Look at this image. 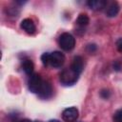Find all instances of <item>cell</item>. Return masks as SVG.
I'll return each mask as SVG.
<instances>
[{
  "instance_id": "cell-1",
  "label": "cell",
  "mask_w": 122,
  "mask_h": 122,
  "mask_svg": "<svg viewBox=\"0 0 122 122\" xmlns=\"http://www.w3.org/2000/svg\"><path fill=\"white\" fill-rule=\"evenodd\" d=\"M78 77H79V74L73 71L71 68L64 69L59 74V80L61 84L64 86H71L75 84L78 80Z\"/></svg>"
},
{
  "instance_id": "cell-2",
  "label": "cell",
  "mask_w": 122,
  "mask_h": 122,
  "mask_svg": "<svg viewBox=\"0 0 122 122\" xmlns=\"http://www.w3.org/2000/svg\"><path fill=\"white\" fill-rule=\"evenodd\" d=\"M59 46L62 50L69 51H71L75 46V38L69 32H63L58 39Z\"/></svg>"
},
{
  "instance_id": "cell-3",
  "label": "cell",
  "mask_w": 122,
  "mask_h": 122,
  "mask_svg": "<svg viewBox=\"0 0 122 122\" xmlns=\"http://www.w3.org/2000/svg\"><path fill=\"white\" fill-rule=\"evenodd\" d=\"M42 78L40 76V74L38 73H32L31 75H30V78L28 80V87L29 90L33 92V93H37L41 88L42 85Z\"/></svg>"
},
{
  "instance_id": "cell-4",
  "label": "cell",
  "mask_w": 122,
  "mask_h": 122,
  "mask_svg": "<svg viewBox=\"0 0 122 122\" xmlns=\"http://www.w3.org/2000/svg\"><path fill=\"white\" fill-rule=\"evenodd\" d=\"M65 62V56L61 51H53L50 53V63L49 65L53 68H60Z\"/></svg>"
},
{
  "instance_id": "cell-5",
  "label": "cell",
  "mask_w": 122,
  "mask_h": 122,
  "mask_svg": "<svg viewBox=\"0 0 122 122\" xmlns=\"http://www.w3.org/2000/svg\"><path fill=\"white\" fill-rule=\"evenodd\" d=\"M52 92L53 91H52L51 84L47 80H43L41 88L37 92V94L41 99H49L52 96Z\"/></svg>"
},
{
  "instance_id": "cell-6",
  "label": "cell",
  "mask_w": 122,
  "mask_h": 122,
  "mask_svg": "<svg viewBox=\"0 0 122 122\" xmlns=\"http://www.w3.org/2000/svg\"><path fill=\"white\" fill-rule=\"evenodd\" d=\"M79 112L75 107H70L63 111L62 118L65 122H74L78 118Z\"/></svg>"
},
{
  "instance_id": "cell-7",
  "label": "cell",
  "mask_w": 122,
  "mask_h": 122,
  "mask_svg": "<svg viewBox=\"0 0 122 122\" xmlns=\"http://www.w3.org/2000/svg\"><path fill=\"white\" fill-rule=\"evenodd\" d=\"M70 68L73 71H75L76 73H78L80 75V73L82 72V71L84 69V61H83V58L81 56H79V55L74 56Z\"/></svg>"
},
{
  "instance_id": "cell-8",
  "label": "cell",
  "mask_w": 122,
  "mask_h": 122,
  "mask_svg": "<svg viewBox=\"0 0 122 122\" xmlns=\"http://www.w3.org/2000/svg\"><path fill=\"white\" fill-rule=\"evenodd\" d=\"M20 27H21V29L23 30H25L29 34H33L35 32V30H36V27H35L33 21L31 19H29V18L23 19L21 21Z\"/></svg>"
},
{
  "instance_id": "cell-9",
  "label": "cell",
  "mask_w": 122,
  "mask_h": 122,
  "mask_svg": "<svg viewBox=\"0 0 122 122\" xmlns=\"http://www.w3.org/2000/svg\"><path fill=\"white\" fill-rule=\"evenodd\" d=\"M87 5L90 9L93 10H101L107 6L106 0H90L87 2Z\"/></svg>"
},
{
  "instance_id": "cell-10",
  "label": "cell",
  "mask_w": 122,
  "mask_h": 122,
  "mask_svg": "<svg viewBox=\"0 0 122 122\" xmlns=\"http://www.w3.org/2000/svg\"><path fill=\"white\" fill-rule=\"evenodd\" d=\"M119 5L117 2H112L106 9V15L108 17H114L119 12Z\"/></svg>"
},
{
  "instance_id": "cell-11",
  "label": "cell",
  "mask_w": 122,
  "mask_h": 122,
  "mask_svg": "<svg viewBox=\"0 0 122 122\" xmlns=\"http://www.w3.org/2000/svg\"><path fill=\"white\" fill-rule=\"evenodd\" d=\"M22 68H23V71H25L26 74L31 75L33 73L34 65L30 59H24L22 62Z\"/></svg>"
},
{
  "instance_id": "cell-12",
  "label": "cell",
  "mask_w": 122,
  "mask_h": 122,
  "mask_svg": "<svg viewBox=\"0 0 122 122\" xmlns=\"http://www.w3.org/2000/svg\"><path fill=\"white\" fill-rule=\"evenodd\" d=\"M90 23V18L89 16L86 14V13H80L76 19V24L81 26V27H84V26H87L88 24Z\"/></svg>"
},
{
  "instance_id": "cell-13",
  "label": "cell",
  "mask_w": 122,
  "mask_h": 122,
  "mask_svg": "<svg viewBox=\"0 0 122 122\" xmlns=\"http://www.w3.org/2000/svg\"><path fill=\"white\" fill-rule=\"evenodd\" d=\"M113 122H122V109H119L114 112Z\"/></svg>"
},
{
  "instance_id": "cell-14",
  "label": "cell",
  "mask_w": 122,
  "mask_h": 122,
  "mask_svg": "<svg viewBox=\"0 0 122 122\" xmlns=\"http://www.w3.org/2000/svg\"><path fill=\"white\" fill-rule=\"evenodd\" d=\"M41 61L45 66H49L50 63V53L49 52H44L41 55Z\"/></svg>"
},
{
  "instance_id": "cell-15",
  "label": "cell",
  "mask_w": 122,
  "mask_h": 122,
  "mask_svg": "<svg viewBox=\"0 0 122 122\" xmlns=\"http://www.w3.org/2000/svg\"><path fill=\"white\" fill-rule=\"evenodd\" d=\"M86 50H87V51L89 52V53H93V52H95L96 51V50H97V47H96V45L95 44H89L87 47H86Z\"/></svg>"
},
{
  "instance_id": "cell-16",
  "label": "cell",
  "mask_w": 122,
  "mask_h": 122,
  "mask_svg": "<svg viewBox=\"0 0 122 122\" xmlns=\"http://www.w3.org/2000/svg\"><path fill=\"white\" fill-rule=\"evenodd\" d=\"M100 96L103 98V99H108L110 96H111V92L109 90H102L100 92Z\"/></svg>"
},
{
  "instance_id": "cell-17",
  "label": "cell",
  "mask_w": 122,
  "mask_h": 122,
  "mask_svg": "<svg viewBox=\"0 0 122 122\" xmlns=\"http://www.w3.org/2000/svg\"><path fill=\"white\" fill-rule=\"evenodd\" d=\"M116 49H117L118 51L122 52V38H119L116 41Z\"/></svg>"
},
{
  "instance_id": "cell-18",
  "label": "cell",
  "mask_w": 122,
  "mask_h": 122,
  "mask_svg": "<svg viewBox=\"0 0 122 122\" xmlns=\"http://www.w3.org/2000/svg\"><path fill=\"white\" fill-rule=\"evenodd\" d=\"M113 68H114L115 71H120L121 66H120V64H119L118 62H114V64H113Z\"/></svg>"
},
{
  "instance_id": "cell-19",
  "label": "cell",
  "mask_w": 122,
  "mask_h": 122,
  "mask_svg": "<svg viewBox=\"0 0 122 122\" xmlns=\"http://www.w3.org/2000/svg\"><path fill=\"white\" fill-rule=\"evenodd\" d=\"M18 122H32V121L30 119H22V120H19Z\"/></svg>"
},
{
  "instance_id": "cell-20",
  "label": "cell",
  "mask_w": 122,
  "mask_h": 122,
  "mask_svg": "<svg viewBox=\"0 0 122 122\" xmlns=\"http://www.w3.org/2000/svg\"><path fill=\"white\" fill-rule=\"evenodd\" d=\"M49 122H61V121H59V120H57V119H51V120H50Z\"/></svg>"
}]
</instances>
